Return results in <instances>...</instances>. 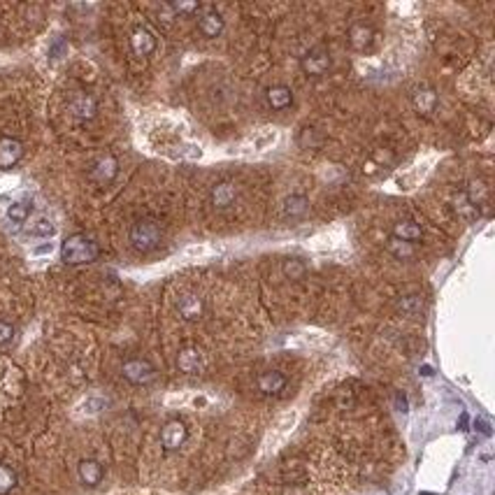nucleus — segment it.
<instances>
[{"label":"nucleus","instance_id":"obj_1","mask_svg":"<svg viewBox=\"0 0 495 495\" xmlns=\"http://www.w3.org/2000/svg\"><path fill=\"white\" fill-rule=\"evenodd\" d=\"M100 246L96 240H91L88 235L75 233L70 238L63 240L61 244V261L66 265H86L98 261Z\"/></svg>","mask_w":495,"mask_h":495},{"label":"nucleus","instance_id":"obj_2","mask_svg":"<svg viewBox=\"0 0 495 495\" xmlns=\"http://www.w3.org/2000/svg\"><path fill=\"white\" fill-rule=\"evenodd\" d=\"M163 242V231L156 221L142 219L138 223H133L131 228V246L138 253H151L156 251Z\"/></svg>","mask_w":495,"mask_h":495},{"label":"nucleus","instance_id":"obj_3","mask_svg":"<svg viewBox=\"0 0 495 495\" xmlns=\"http://www.w3.org/2000/svg\"><path fill=\"white\" fill-rule=\"evenodd\" d=\"M121 375L128 384L133 386H147L156 379V368L144 358H131L121 365Z\"/></svg>","mask_w":495,"mask_h":495},{"label":"nucleus","instance_id":"obj_4","mask_svg":"<svg viewBox=\"0 0 495 495\" xmlns=\"http://www.w3.org/2000/svg\"><path fill=\"white\" fill-rule=\"evenodd\" d=\"M330 66H333V58H330V51L323 49V47H314L300 58V70L307 77H323Z\"/></svg>","mask_w":495,"mask_h":495},{"label":"nucleus","instance_id":"obj_5","mask_svg":"<svg viewBox=\"0 0 495 495\" xmlns=\"http://www.w3.org/2000/svg\"><path fill=\"white\" fill-rule=\"evenodd\" d=\"M188 440V428L184 421L179 418H170L168 423L161 428V446L165 453H175L186 444Z\"/></svg>","mask_w":495,"mask_h":495},{"label":"nucleus","instance_id":"obj_6","mask_svg":"<svg viewBox=\"0 0 495 495\" xmlns=\"http://www.w3.org/2000/svg\"><path fill=\"white\" fill-rule=\"evenodd\" d=\"M68 110H70V114H73L75 119L91 121V119H96V114H98V100L93 98L91 93L77 91V93H73V96H70Z\"/></svg>","mask_w":495,"mask_h":495},{"label":"nucleus","instance_id":"obj_7","mask_svg":"<svg viewBox=\"0 0 495 495\" xmlns=\"http://www.w3.org/2000/svg\"><path fill=\"white\" fill-rule=\"evenodd\" d=\"M116 175H119V161H116L114 156H100L96 163L91 165V170H88V179L93 181V184L98 186H107L112 181L116 179Z\"/></svg>","mask_w":495,"mask_h":495},{"label":"nucleus","instance_id":"obj_8","mask_svg":"<svg viewBox=\"0 0 495 495\" xmlns=\"http://www.w3.org/2000/svg\"><path fill=\"white\" fill-rule=\"evenodd\" d=\"M411 105H414V110L421 116H430L433 112H437V107H440V96H437V91H435L433 86L421 84V86H416L414 91H411Z\"/></svg>","mask_w":495,"mask_h":495},{"label":"nucleus","instance_id":"obj_9","mask_svg":"<svg viewBox=\"0 0 495 495\" xmlns=\"http://www.w3.org/2000/svg\"><path fill=\"white\" fill-rule=\"evenodd\" d=\"M256 386H258V391H261L263 396L275 398V396H281V393L286 391L288 379H286L284 372H279V370H268V372L258 375Z\"/></svg>","mask_w":495,"mask_h":495},{"label":"nucleus","instance_id":"obj_10","mask_svg":"<svg viewBox=\"0 0 495 495\" xmlns=\"http://www.w3.org/2000/svg\"><path fill=\"white\" fill-rule=\"evenodd\" d=\"M226 28V21H223L221 12H216L214 8H203L198 16V31L205 35V38H219Z\"/></svg>","mask_w":495,"mask_h":495},{"label":"nucleus","instance_id":"obj_11","mask_svg":"<svg viewBox=\"0 0 495 495\" xmlns=\"http://www.w3.org/2000/svg\"><path fill=\"white\" fill-rule=\"evenodd\" d=\"M23 158V144L16 138H0V170H12Z\"/></svg>","mask_w":495,"mask_h":495},{"label":"nucleus","instance_id":"obj_12","mask_svg":"<svg viewBox=\"0 0 495 495\" xmlns=\"http://www.w3.org/2000/svg\"><path fill=\"white\" fill-rule=\"evenodd\" d=\"M265 103H268L270 110L275 112H281V110H288L293 105V91L291 86L286 84H272L265 88Z\"/></svg>","mask_w":495,"mask_h":495},{"label":"nucleus","instance_id":"obj_13","mask_svg":"<svg viewBox=\"0 0 495 495\" xmlns=\"http://www.w3.org/2000/svg\"><path fill=\"white\" fill-rule=\"evenodd\" d=\"M131 49L135 56L147 58L156 51V35L149 28H135L131 35Z\"/></svg>","mask_w":495,"mask_h":495},{"label":"nucleus","instance_id":"obj_14","mask_svg":"<svg viewBox=\"0 0 495 495\" xmlns=\"http://www.w3.org/2000/svg\"><path fill=\"white\" fill-rule=\"evenodd\" d=\"M177 312H179V316L184 321H200L205 316V303L203 298L193 296V293H186V296H181L177 300Z\"/></svg>","mask_w":495,"mask_h":495},{"label":"nucleus","instance_id":"obj_15","mask_svg":"<svg viewBox=\"0 0 495 495\" xmlns=\"http://www.w3.org/2000/svg\"><path fill=\"white\" fill-rule=\"evenodd\" d=\"M77 477L86 488H96L100 481H103L105 470H103V465L98 461H93V458H84V461H79V465H77Z\"/></svg>","mask_w":495,"mask_h":495},{"label":"nucleus","instance_id":"obj_16","mask_svg":"<svg viewBox=\"0 0 495 495\" xmlns=\"http://www.w3.org/2000/svg\"><path fill=\"white\" fill-rule=\"evenodd\" d=\"M210 198L216 210H228L238 200V186L233 181H219V184L212 186Z\"/></svg>","mask_w":495,"mask_h":495},{"label":"nucleus","instance_id":"obj_17","mask_svg":"<svg viewBox=\"0 0 495 495\" xmlns=\"http://www.w3.org/2000/svg\"><path fill=\"white\" fill-rule=\"evenodd\" d=\"M372 40H375V31H372V26H368L365 21H356L349 28V45L356 51H365L370 45H372Z\"/></svg>","mask_w":495,"mask_h":495},{"label":"nucleus","instance_id":"obj_18","mask_svg":"<svg viewBox=\"0 0 495 495\" xmlns=\"http://www.w3.org/2000/svg\"><path fill=\"white\" fill-rule=\"evenodd\" d=\"M200 363H203V356H200L196 346H184L177 353V370L181 375H196L200 370Z\"/></svg>","mask_w":495,"mask_h":495},{"label":"nucleus","instance_id":"obj_19","mask_svg":"<svg viewBox=\"0 0 495 495\" xmlns=\"http://www.w3.org/2000/svg\"><path fill=\"white\" fill-rule=\"evenodd\" d=\"M391 238L400 240V242H407V244H416L418 240L423 238V231L414 221H398V223H393Z\"/></svg>","mask_w":495,"mask_h":495},{"label":"nucleus","instance_id":"obj_20","mask_svg":"<svg viewBox=\"0 0 495 495\" xmlns=\"http://www.w3.org/2000/svg\"><path fill=\"white\" fill-rule=\"evenodd\" d=\"M281 212H284L286 219H303V216L309 212V198L303 196V193H293V196H288L284 200Z\"/></svg>","mask_w":495,"mask_h":495},{"label":"nucleus","instance_id":"obj_21","mask_svg":"<svg viewBox=\"0 0 495 495\" xmlns=\"http://www.w3.org/2000/svg\"><path fill=\"white\" fill-rule=\"evenodd\" d=\"M33 214V205L28 203V200H19V203H12L8 207V219L12 223H16V226H21V223H26L31 219Z\"/></svg>","mask_w":495,"mask_h":495},{"label":"nucleus","instance_id":"obj_22","mask_svg":"<svg viewBox=\"0 0 495 495\" xmlns=\"http://www.w3.org/2000/svg\"><path fill=\"white\" fill-rule=\"evenodd\" d=\"M19 486V477L8 463H0V495H10Z\"/></svg>","mask_w":495,"mask_h":495},{"label":"nucleus","instance_id":"obj_23","mask_svg":"<svg viewBox=\"0 0 495 495\" xmlns=\"http://www.w3.org/2000/svg\"><path fill=\"white\" fill-rule=\"evenodd\" d=\"M386 249H388V253H393L398 261H407V258H414V244L400 242V240H396V238L388 240Z\"/></svg>","mask_w":495,"mask_h":495},{"label":"nucleus","instance_id":"obj_24","mask_svg":"<svg viewBox=\"0 0 495 495\" xmlns=\"http://www.w3.org/2000/svg\"><path fill=\"white\" fill-rule=\"evenodd\" d=\"M305 272H307V268H305V263L300 258H288L284 263V275L288 279H303Z\"/></svg>","mask_w":495,"mask_h":495},{"label":"nucleus","instance_id":"obj_25","mask_svg":"<svg viewBox=\"0 0 495 495\" xmlns=\"http://www.w3.org/2000/svg\"><path fill=\"white\" fill-rule=\"evenodd\" d=\"M31 235H35V238H54L56 226L49 219H40L35 221V226L31 228Z\"/></svg>","mask_w":495,"mask_h":495},{"label":"nucleus","instance_id":"obj_26","mask_svg":"<svg viewBox=\"0 0 495 495\" xmlns=\"http://www.w3.org/2000/svg\"><path fill=\"white\" fill-rule=\"evenodd\" d=\"M175 12H179V14H193V12H200V3H173L170 5Z\"/></svg>","mask_w":495,"mask_h":495},{"label":"nucleus","instance_id":"obj_27","mask_svg":"<svg viewBox=\"0 0 495 495\" xmlns=\"http://www.w3.org/2000/svg\"><path fill=\"white\" fill-rule=\"evenodd\" d=\"M12 338H14V326L8 321H0V346L12 342Z\"/></svg>","mask_w":495,"mask_h":495},{"label":"nucleus","instance_id":"obj_28","mask_svg":"<svg viewBox=\"0 0 495 495\" xmlns=\"http://www.w3.org/2000/svg\"><path fill=\"white\" fill-rule=\"evenodd\" d=\"M477 426H479V430L484 435H491V428H488V423L484 421V418H479V421H477Z\"/></svg>","mask_w":495,"mask_h":495},{"label":"nucleus","instance_id":"obj_29","mask_svg":"<svg viewBox=\"0 0 495 495\" xmlns=\"http://www.w3.org/2000/svg\"><path fill=\"white\" fill-rule=\"evenodd\" d=\"M51 251V244H42V246H38V249H35V253H38V256H42V253H49Z\"/></svg>","mask_w":495,"mask_h":495},{"label":"nucleus","instance_id":"obj_30","mask_svg":"<svg viewBox=\"0 0 495 495\" xmlns=\"http://www.w3.org/2000/svg\"><path fill=\"white\" fill-rule=\"evenodd\" d=\"M398 407H403V411H407V400H405V396H400V393H398Z\"/></svg>","mask_w":495,"mask_h":495},{"label":"nucleus","instance_id":"obj_31","mask_svg":"<svg viewBox=\"0 0 495 495\" xmlns=\"http://www.w3.org/2000/svg\"><path fill=\"white\" fill-rule=\"evenodd\" d=\"M421 495H435V493H421Z\"/></svg>","mask_w":495,"mask_h":495}]
</instances>
